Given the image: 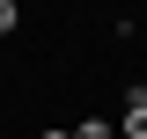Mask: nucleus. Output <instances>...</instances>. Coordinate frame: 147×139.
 I'll list each match as a JSON object with an SVG mask.
<instances>
[{
    "label": "nucleus",
    "instance_id": "obj_4",
    "mask_svg": "<svg viewBox=\"0 0 147 139\" xmlns=\"http://www.w3.org/2000/svg\"><path fill=\"white\" fill-rule=\"evenodd\" d=\"M37 139H74V124H66V132H37Z\"/></svg>",
    "mask_w": 147,
    "mask_h": 139
},
{
    "label": "nucleus",
    "instance_id": "obj_3",
    "mask_svg": "<svg viewBox=\"0 0 147 139\" xmlns=\"http://www.w3.org/2000/svg\"><path fill=\"white\" fill-rule=\"evenodd\" d=\"M22 29V0H0V37H15Z\"/></svg>",
    "mask_w": 147,
    "mask_h": 139
},
{
    "label": "nucleus",
    "instance_id": "obj_1",
    "mask_svg": "<svg viewBox=\"0 0 147 139\" xmlns=\"http://www.w3.org/2000/svg\"><path fill=\"white\" fill-rule=\"evenodd\" d=\"M118 139H147V88H125V110H118Z\"/></svg>",
    "mask_w": 147,
    "mask_h": 139
},
{
    "label": "nucleus",
    "instance_id": "obj_2",
    "mask_svg": "<svg viewBox=\"0 0 147 139\" xmlns=\"http://www.w3.org/2000/svg\"><path fill=\"white\" fill-rule=\"evenodd\" d=\"M74 139H118V124H110V117H81V124H74Z\"/></svg>",
    "mask_w": 147,
    "mask_h": 139
}]
</instances>
